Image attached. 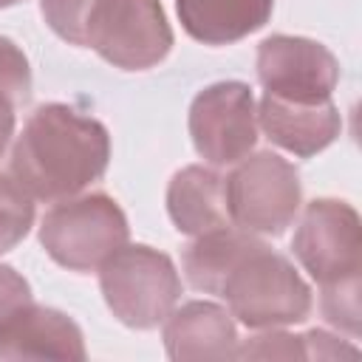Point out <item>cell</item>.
Masks as SVG:
<instances>
[{
    "label": "cell",
    "mask_w": 362,
    "mask_h": 362,
    "mask_svg": "<svg viewBox=\"0 0 362 362\" xmlns=\"http://www.w3.org/2000/svg\"><path fill=\"white\" fill-rule=\"evenodd\" d=\"M110 161L107 127L71 105H40L11 147V175L37 201H62L99 181Z\"/></svg>",
    "instance_id": "cell-1"
},
{
    "label": "cell",
    "mask_w": 362,
    "mask_h": 362,
    "mask_svg": "<svg viewBox=\"0 0 362 362\" xmlns=\"http://www.w3.org/2000/svg\"><path fill=\"white\" fill-rule=\"evenodd\" d=\"M246 328H283L311 314V288L288 257L257 243L226 274L221 294Z\"/></svg>",
    "instance_id": "cell-2"
},
{
    "label": "cell",
    "mask_w": 362,
    "mask_h": 362,
    "mask_svg": "<svg viewBox=\"0 0 362 362\" xmlns=\"http://www.w3.org/2000/svg\"><path fill=\"white\" fill-rule=\"evenodd\" d=\"M99 288L119 322L150 331L175 308L181 277L170 255L144 243H124L99 266Z\"/></svg>",
    "instance_id": "cell-3"
},
{
    "label": "cell",
    "mask_w": 362,
    "mask_h": 362,
    "mask_svg": "<svg viewBox=\"0 0 362 362\" xmlns=\"http://www.w3.org/2000/svg\"><path fill=\"white\" fill-rule=\"evenodd\" d=\"M130 226L107 192L71 195L54 204L40 223V243L48 257L71 272L99 269L127 243Z\"/></svg>",
    "instance_id": "cell-4"
},
{
    "label": "cell",
    "mask_w": 362,
    "mask_h": 362,
    "mask_svg": "<svg viewBox=\"0 0 362 362\" xmlns=\"http://www.w3.org/2000/svg\"><path fill=\"white\" fill-rule=\"evenodd\" d=\"M226 215L238 229L252 235H283L300 209L303 187L291 161L272 150L246 156L223 178Z\"/></svg>",
    "instance_id": "cell-5"
},
{
    "label": "cell",
    "mask_w": 362,
    "mask_h": 362,
    "mask_svg": "<svg viewBox=\"0 0 362 362\" xmlns=\"http://www.w3.org/2000/svg\"><path fill=\"white\" fill-rule=\"evenodd\" d=\"M85 48L122 71H147L173 48V28L158 0H96L85 23Z\"/></svg>",
    "instance_id": "cell-6"
},
{
    "label": "cell",
    "mask_w": 362,
    "mask_h": 362,
    "mask_svg": "<svg viewBox=\"0 0 362 362\" xmlns=\"http://www.w3.org/2000/svg\"><path fill=\"white\" fill-rule=\"evenodd\" d=\"M291 249L320 286L359 277L362 229L356 209L339 198H314L297 223Z\"/></svg>",
    "instance_id": "cell-7"
},
{
    "label": "cell",
    "mask_w": 362,
    "mask_h": 362,
    "mask_svg": "<svg viewBox=\"0 0 362 362\" xmlns=\"http://www.w3.org/2000/svg\"><path fill=\"white\" fill-rule=\"evenodd\" d=\"M189 136L212 167L238 164L257 144V110L246 82L226 79L206 85L189 105Z\"/></svg>",
    "instance_id": "cell-8"
},
{
    "label": "cell",
    "mask_w": 362,
    "mask_h": 362,
    "mask_svg": "<svg viewBox=\"0 0 362 362\" xmlns=\"http://www.w3.org/2000/svg\"><path fill=\"white\" fill-rule=\"evenodd\" d=\"M257 79L272 96L320 102L331 99L339 82V62L317 40L272 34L257 45Z\"/></svg>",
    "instance_id": "cell-9"
},
{
    "label": "cell",
    "mask_w": 362,
    "mask_h": 362,
    "mask_svg": "<svg viewBox=\"0 0 362 362\" xmlns=\"http://www.w3.org/2000/svg\"><path fill=\"white\" fill-rule=\"evenodd\" d=\"M82 328L62 311L23 303L0 317V359H85Z\"/></svg>",
    "instance_id": "cell-10"
},
{
    "label": "cell",
    "mask_w": 362,
    "mask_h": 362,
    "mask_svg": "<svg viewBox=\"0 0 362 362\" xmlns=\"http://www.w3.org/2000/svg\"><path fill=\"white\" fill-rule=\"evenodd\" d=\"M257 124L266 139L297 158H311L337 141L342 130V116L331 99L294 102L263 93L257 105Z\"/></svg>",
    "instance_id": "cell-11"
},
{
    "label": "cell",
    "mask_w": 362,
    "mask_h": 362,
    "mask_svg": "<svg viewBox=\"0 0 362 362\" xmlns=\"http://www.w3.org/2000/svg\"><path fill=\"white\" fill-rule=\"evenodd\" d=\"M164 348L170 359H235L238 331L232 314L218 303L189 300L164 320Z\"/></svg>",
    "instance_id": "cell-12"
},
{
    "label": "cell",
    "mask_w": 362,
    "mask_h": 362,
    "mask_svg": "<svg viewBox=\"0 0 362 362\" xmlns=\"http://www.w3.org/2000/svg\"><path fill=\"white\" fill-rule=\"evenodd\" d=\"M272 8L274 0H175L184 31L204 45H229L255 34L269 23Z\"/></svg>",
    "instance_id": "cell-13"
},
{
    "label": "cell",
    "mask_w": 362,
    "mask_h": 362,
    "mask_svg": "<svg viewBox=\"0 0 362 362\" xmlns=\"http://www.w3.org/2000/svg\"><path fill=\"white\" fill-rule=\"evenodd\" d=\"M167 212L178 232L201 235L229 223L223 175L204 164H189L170 178Z\"/></svg>",
    "instance_id": "cell-14"
},
{
    "label": "cell",
    "mask_w": 362,
    "mask_h": 362,
    "mask_svg": "<svg viewBox=\"0 0 362 362\" xmlns=\"http://www.w3.org/2000/svg\"><path fill=\"white\" fill-rule=\"evenodd\" d=\"M257 243H263V240H257L252 232L238 229V226H229V223L195 235V240L184 249V257H181L187 283L195 291L221 294V286H223L226 274Z\"/></svg>",
    "instance_id": "cell-15"
},
{
    "label": "cell",
    "mask_w": 362,
    "mask_h": 362,
    "mask_svg": "<svg viewBox=\"0 0 362 362\" xmlns=\"http://www.w3.org/2000/svg\"><path fill=\"white\" fill-rule=\"evenodd\" d=\"M34 223V198L11 173H0V255L14 249Z\"/></svg>",
    "instance_id": "cell-16"
},
{
    "label": "cell",
    "mask_w": 362,
    "mask_h": 362,
    "mask_svg": "<svg viewBox=\"0 0 362 362\" xmlns=\"http://www.w3.org/2000/svg\"><path fill=\"white\" fill-rule=\"evenodd\" d=\"M320 308H322V317L351 334V337H359V277H351V280H342V283H334V286H322V294H320Z\"/></svg>",
    "instance_id": "cell-17"
},
{
    "label": "cell",
    "mask_w": 362,
    "mask_h": 362,
    "mask_svg": "<svg viewBox=\"0 0 362 362\" xmlns=\"http://www.w3.org/2000/svg\"><path fill=\"white\" fill-rule=\"evenodd\" d=\"M96 0H40V11L48 23V28L71 42V45H79L85 48V23L93 11Z\"/></svg>",
    "instance_id": "cell-18"
},
{
    "label": "cell",
    "mask_w": 362,
    "mask_h": 362,
    "mask_svg": "<svg viewBox=\"0 0 362 362\" xmlns=\"http://www.w3.org/2000/svg\"><path fill=\"white\" fill-rule=\"evenodd\" d=\"M0 93L14 102L23 105L31 93V68H28V57L23 54V48L0 34Z\"/></svg>",
    "instance_id": "cell-19"
},
{
    "label": "cell",
    "mask_w": 362,
    "mask_h": 362,
    "mask_svg": "<svg viewBox=\"0 0 362 362\" xmlns=\"http://www.w3.org/2000/svg\"><path fill=\"white\" fill-rule=\"evenodd\" d=\"M235 359H305L303 334H283L269 328V334L249 337L235 348Z\"/></svg>",
    "instance_id": "cell-20"
},
{
    "label": "cell",
    "mask_w": 362,
    "mask_h": 362,
    "mask_svg": "<svg viewBox=\"0 0 362 362\" xmlns=\"http://www.w3.org/2000/svg\"><path fill=\"white\" fill-rule=\"evenodd\" d=\"M31 300V286L28 280L14 272L11 266L0 263V317H6L8 311H14L17 305Z\"/></svg>",
    "instance_id": "cell-21"
},
{
    "label": "cell",
    "mask_w": 362,
    "mask_h": 362,
    "mask_svg": "<svg viewBox=\"0 0 362 362\" xmlns=\"http://www.w3.org/2000/svg\"><path fill=\"white\" fill-rule=\"evenodd\" d=\"M303 342H305V359H334V356H356V348L354 345H345L339 342V337H331L325 331H308L303 334Z\"/></svg>",
    "instance_id": "cell-22"
},
{
    "label": "cell",
    "mask_w": 362,
    "mask_h": 362,
    "mask_svg": "<svg viewBox=\"0 0 362 362\" xmlns=\"http://www.w3.org/2000/svg\"><path fill=\"white\" fill-rule=\"evenodd\" d=\"M14 102H8L3 93H0V156L6 153L11 136H14Z\"/></svg>",
    "instance_id": "cell-23"
},
{
    "label": "cell",
    "mask_w": 362,
    "mask_h": 362,
    "mask_svg": "<svg viewBox=\"0 0 362 362\" xmlns=\"http://www.w3.org/2000/svg\"><path fill=\"white\" fill-rule=\"evenodd\" d=\"M17 3H23V0H0V8H8V6H17Z\"/></svg>",
    "instance_id": "cell-24"
}]
</instances>
